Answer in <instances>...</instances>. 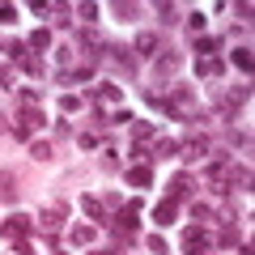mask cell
<instances>
[{"mask_svg":"<svg viewBox=\"0 0 255 255\" xmlns=\"http://www.w3.org/2000/svg\"><path fill=\"white\" fill-rule=\"evenodd\" d=\"M174 68H179V55H166V60L157 64V73H162V77H166V73H174Z\"/></svg>","mask_w":255,"mask_h":255,"instance_id":"ac0fdd59","label":"cell"},{"mask_svg":"<svg viewBox=\"0 0 255 255\" xmlns=\"http://www.w3.org/2000/svg\"><path fill=\"white\" fill-rule=\"evenodd\" d=\"M94 98H111V102H119L124 94H119V85H102V94H94Z\"/></svg>","mask_w":255,"mask_h":255,"instance_id":"d6986e66","label":"cell"},{"mask_svg":"<svg viewBox=\"0 0 255 255\" xmlns=\"http://www.w3.org/2000/svg\"><path fill=\"white\" fill-rule=\"evenodd\" d=\"M149 251H153V255H166V238L153 234V238H149Z\"/></svg>","mask_w":255,"mask_h":255,"instance_id":"cb8c5ba5","label":"cell"},{"mask_svg":"<svg viewBox=\"0 0 255 255\" xmlns=\"http://www.w3.org/2000/svg\"><path fill=\"white\" fill-rule=\"evenodd\" d=\"M136 217H140V200H128L124 209H119V221H115V226H119V230H132V226H136Z\"/></svg>","mask_w":255,"mask_h":255,"instance_id":"3957f363","label":"cell"},{"mask_svg":"<svg viewBox=\"0 0 255 255\" xmlns=\"http://www.w3.org/2000/svg\"><path fill=\"white\" fill-rule=\"evenodd\" d=\"M30 128H34V132H38V128H43V111H21V124H17V132H21V136H26V132H30Z\"/></svg>","mask_w":255,"mask_h":255,"instance_id":"5b68a950","label":"cell"},{"mask_svg":"<svg viewBox=\"0 0 255 255\" xmlns=\"http://www.w3.org/2000/svg\"><path fill=\"white\" fill-rule=\"evenodd\" d=\"M183 247H187V255H209L213 238H209V230H204V226H191L187 234H183Z\"/></svg>","mask_w":255,"mask_h":255,"instance_id":"6da1fadb","label":"cell"},{"mask_svg":"<svg viewBox=\"0 0 255 255\" xmlns=\"http://www.w3.org/2000/svg\"><path fill=\"white\" fill-rule=\"evenodd\" d=\"M157 13H162V21H179V9L174 4H157Z\"/></svg>","mask_w":255,"mask_h":255,"instance_id":"7402d4cb","label":"cell"},{"mask_svg":"<svg viewBox=\"0 0 255 255\" xmlns=\"http://www.w3.org/2000/svg\"><path fill=\"white\" fill-rule=\"evenodd\" d=\"M174 217H179V204H174V200H162V204L153 209V221H157V226H170Z\"/></svg>","mask_w":255,"mask_h":255,"instance_id":"277c9868","label":"cell"},{"mask_svg":"<svg viewBox=\"0 0 255 255\" xmlns=\"http://www.w3.org/2000/svg\"><path fill=\"white\" fill-rule=\"evenodd\" d=\"M77 13H81L85 21H94V17H98V4H77Z\"/></svg>","mask_w":255,"mask_h":255,"instance_id":"603a6c76","label":"cell"},{"mask_svg":"<svg viewBox=\"0 0 255 255\" xmlns=\"http://www.w3.org/2000/svg\"><path fill=\"white\" fill-rule=\"evenodd\" d=\"M60 107H64V111H77V107H81V98H73V94H64V98H60Z\"/></svg>","mask_w":255,"mask_h":255,"instance_id":"d4e9b609","label":"cell"},{"mask_svg":"<svg viewBox=\"0 0 255 255\" xmlns=\"http://www.w3.org/2000/svg\"><path fill=\"white\" fill-rule=\"evenodd\" d=\"M132 132H136V140H149V136H153V124H145V119H140Z\"/></svg>","mask_w":255,"mask_h":255,"instance_id":"ffe728a7","label":"cell"},{"mask_svg":"<svg viewBox=\"0 0 255 255\" xmlns=\"http://www.w3.org/2000/svg\"><path fill=\"white\" fill-rule=\"evenodd\" d=\"M115 13H119V21H136V9L132 4H115Z\"/></svg>","mask_w":255,"mask_h":255,"instance_id":"44dd1931","label":"cell"},{"mask_svg":"<svg viewBox=\"0 0 255 255\" xmlns=\"http://www.w3.org/2000/svg\"><path fill=\"white\" fill-rule=\"evenodd\" d=\"M174 153H183L179 140H157V157H174Z\"/></svg>","mask_w":255,"mask_h":255,"instance_id":"30bf717a","label":"cell"},{"mask_svg":"<svg viewBox=\"0 0 255 255\" xmlns=\"http://www.w3.org/2000/svg\"><path fill=\"white\" fill-rule=\"evenodd\" d=\"M81 209L90 213L94 221H107V217H102V200H98V196H81Z\"/></svg>","mask_w":255,"mask_h":255,"instance_id":"ba28073f","label":"cell"},{"mask_svg":"<svg viewBox=\"0 0 255 255\" xmlns=\"http://www.w3.org/2000/svg\"><path fill=\"white\" fill-rule=\"evenodd\" d=\"M128 183H132V187H149V183H153L149 166H132V170H128Z\"/></svg>","mask_w":255,"mask_h":255,"instance_id":"8992f818","label":"cell"},{"mask_svg":"<svg viewBox=\"0 0 255 255\" xmlns=\"http://www.w3.org/2000/svg\"><path fill=\"white\" fill-rule=\"evenodd\" d=\"M73 243H94V226H77L73 230Z\"/></svg>","mask_w":255,"mask_h":255,"instance_id":"9a60e30c","label":"cell"},{"mask_svg":"<svg viewBox=\"0 0 255 255\" xmlns=\"http://www.w3.org/2000/svg\"><path fill=\"white\" fill-rule=\"evenodd\" d=\"M55 226H60V209H47L43 213V230H55Z\"/></svg>","mask_w":255,"mask_h":255,"instance_id":"e0dca14e","label":"cell"},{"mask_svg":"<svg viewBox=\"0 0 255 255\" xmlns=\"http://www.w3.org/2000/svg\"><path fill=\"white\" fill-rule=\"evenodd\" d=\"M196 73H200V77H217L221 64H217V60H200V64H196Z\"/></svg>","mask_w":255,"mask_h":255,"instance_id":"7c38bea8","label":"cell"},{"mask_svg":"<svg viewBox=\"0 0 255 255\" xmlns=\"http://www.w3.org/2000/svg\"><path fill=\"white\" fill-rule=\"evenodd\" d=\"M170 191H174V196H187V191H191V179H187V174H179V179L170 183Z\"/></svg>","mask_w":255,"mask_h":255,"instance_id":"5bb4252c","label":"cell"},{"mask_svg":"<svg viewBox=\"0 0 255 255\" xmlns=\"http://www.w3.org/2000/svg\"><path fill=\"white\" fill-rule=\"evenodd\" d=\"M30 230H34V221L17 213V217H9L4 226H0V234H4V238H21V234H30Z\"/></svg>","mask_w":255,"mask_h":255,"instance_id":"7a4b0ae2","label":"cell"},{"mask_svg":"<svg viewBox=\"0 0 255 255\" xmlns=\"http://www.w3.org/2000/svg\"><path fill=\"white\" fill-rule=\"evenodd\" d=\"M153 47H157V34H140L136 38V51L140 55H153Z\"/></svg>","mask_w":255,"mask_h":255,"instance_id":"8fae6325","label":"cell"},{"mask_svg":"<svg viewBox=\"0 0 255 255\" xmlns=\"http://www.w3.org/2000/svg\"><path fill=\"white\" fill-rule=\"evenodd\" d=\"M230 64L243 68V73H251V51H247V47H234V51H230Z\"/></svg>","mask_w":255,"mask_h":255,"instance_id":"52a82bcc","label":"cell"},{"mask_svg":"<svg viewBox=\"0 0 255 255\" xmlns=\"http://www.w3.org/2000/svg\"><path fill=\"white\" fill-rule=\"evenodd\" d=\"M213 47H217V43H213L209 34H204V38H196V51H200V60H213Z\"/></svg>","mask_w":255,"mask_h":255,"instance_id":"4fadbf2b","label":"cell"},{"mask_svg":"<svg viewBox=\"0 0 255 255\" xmlns=\"http://www.w3.org/2000/svg\"><path fill=\"white\" fill-rule=\"evenodd\" d=\"M30 47L47 51V47H51V30H34V34H30Z\"/></svg>","mask_w":255,"mask_h":255,"instance_id":"9c48e42d","label":"cell"},{"mask_svg":"<svg viewBox=\"0 0 255 255\" xmlns=\"http://www.w3.org/2000/svg\"><path fill=\"white\" fill-rule=\"evenodd\" d=\"M13 21H17V9L13 4H0V26H13Z\"/></svg>","mask_w":255,"mask_h":255,"instance_id":"2e32d148","label":"cell"}]
</instances>
